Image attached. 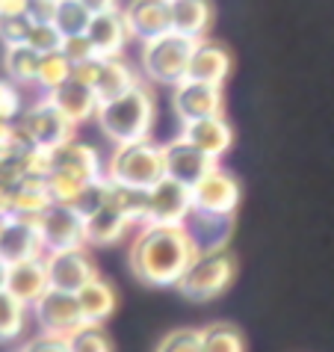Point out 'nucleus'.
Wrapping results in <instances>:
<instances>
[{
    "mask_svg": "<svg viewBox=\"0 0 334 352\" xmlns=\"http://www.w3.org/2000/svg\"><path fill=\"white\" fill-rule=\"evenodd\" d=\"M27 314H30V305H24L21 299H15L9 290L0 287V344H9V340L24 335Z\"/></svg>",
    "mask_w": 334,
    "mask_h": 352,
    "instance_id": "c85d7f7f",
    "label": "nucleus"
},
{
    "mask_svg": "<svg viewBox=\"0 0 334 352\" xmlns=\"http://www.w3.org/2000/svg\"><path fill=\"white\" fill-rule=\"evenodd\" d=\"M36 314V322L42 326V331H54V335H71L80 326H86L83 308L77 302V293H65L51 287L42 299L30 308Z\"/></svg>",
    "mask_w": 334,
    "mask_h": 352,
    "instance_id": "9d476101",
    "label": "nucleus"
},
{
    "mask_svg": "<svg viewBox=\"0 0 334 352\" xmlns=\"http://www.w3.org/2000/svg\"><path fill=\"white\" fill-rule=\"evenodd\" d=\"M54 24L60 27V33L68 36H83L92 24V12L83 6V0H60L54 15Z\"/></svg>",
    "mask_w": 334,
    "mask_h": 352,
    "instance_id": "2f4dec72",
    "label": "nucleus"
},
{
    "mask_svg": "<svg viewBox=\"0 0 334 352\" xmlns=\"http://www.w3.org/2000/svg\"><path fill=\"white\" fill-rule=\"evenodd\" d=\"M56 6H60V0H30L27 3V15H30L33 24H54Z\"/></svg>",
    "mask_w": 334,
    "mask_h": 352,
    "instance_id": "a19ab883",
    "label": "nucleus"
},
{
    "mask_svg": "<svg viewBox=\"0 0 334 352\" xmlns=\"http://www.w3.org/2000/svg\"><path fill=\"white\" fill-rule=\"evenodd\" d=\"M213 9L208 0H172V30L201 42L210 30Z\"/></svg>",
    "mask_w": 334,
    "mask_h": 352,
    "instance_id": "5701e85b",
    "label": "nucleus"
},
{
    "mask_svg": "<svg viewBox=\"0 0 334 352\" xmlns=\"http://www.w3.org/2000/svg\"><path fill=\"white\" fill-rule=\"evenodd\" d=\"M83 6L89 9L92 15H101V12H113V9H119V0H83Z\"/></svg>",
    "mask_w": 334,
    "mask_h": 352,
    "instance_id": "c03bdc74",
    "label": "nucleus"
},
{
    "mask_svg": "<svg viewBox=\"0 0 334 352\" xmlns=\"http://www.w3.org/2000/svg\"><path fill=\"white\" fill-rule=\"evenodd\" d=\"M192 190V213H208V217H234L240 204V184L225 169H216L195 184Z\"/></svg>",
    "mask_w": 334,
    "mask_h": 352,
    "instance_id": "6e6552de",
    "label": "nucleus"
},
{
    "mask_svg": "<svg viewBox=\"0 0 334 352\" xmlns=\"http://www.w3.org/2000/svg\"><path fill=\"white\" fill-rule=\"evenodd\" d=\"M38 63H42V54L33 51L30 45H9L3 51V72L9 74L12 83H21V86L36 83Z\"/></svg>",
    "mask_w": 334,
    "mask_h": 352,
    "instance_id": "cd10ccee",
    "label": "nucleus"
},
{
    "mask_svg": "<svg viewBox=\"0 0 334 352\" xmlns=\"http://www.w3.org/2000/svg\"><path fill=\"white\" fill-rule=\"evenodd\" d=\"M195 38L181 36L169 30L160 38H151V42L142 45V72L148 80L163 83V86H178L186 80V72H190V60L195 51Z\"/></svg>",
    "mask_w": 334,
    "mask_h": 352,
    "instance_id": "39448f33",
    "label": "nucleus"
},
{
    "mask_svg": "<svg viewBox=\"0 0 334 352\" xmlns=\"http://www.w3.org/2000/svg\"><path fill=\"white\" fill-rule=\"evenodd\" d=\"M21 352H68V338L54 335V331H38L21 346Z\"/></svg>",
    "mask_w": 334,
    "mask_h": 352,
    "instance_id": "ea45409f",
    "label": "nucleus"
},
{
    "mask_svg": "<svg viewBox=\"0 0 334 352\" xmlns=\"http://www.w3.org/2000/svg\"><path fill=\"white\" fill-rule=\"evenodd\" d=\"M18 124H21V131L30 136V142L36 145V148H45V151H54L56 145L74 140V128H77V124L68 119V116L47 95L42 98V101L24 107Z\"/></svg>",
    "mask_w": 334,
    "mask_h": 352,
    "instance_id": "423d86ee",
    "label": "nucleus"
},
{
    "mask_svg": "<svg viewBox=\"0 0 334 352\" xmlns=\"http://www.w3.org/2000/svg\"><path fill=\"white\" fill-rule=\"evenodd\" d=\"M3 290H9L15 299H21L24 305H36L38 299L51 290V278H47V263L42 258H30V261H18L6 267V281Z\"/></svg>",
    "mask_w": 334,
    "mask_h": 352,
    "instance_id": "dca6fc26",
    "label": "nucleus"
},
{
    "mask_svg": "<svg viewBox=\"0 0 334 352\" xmlns=\"http://www.w3.org/2000/svg\"><path fill=\"white\" fill-rule=\"evenodd\" d=\"M192 217V190L175 178H163L148 190L145 225H186Z\"/></svg>",
    "mask_w": 334,
    "mask_h": 352,
    "instance_id": "1a4fd4ad",
    "label": "nucleus"
},
{
    "mask_svg": "<svg viewBox=\"0 0 334 352\" xmlns=\"http://www.w3.org/2000/svg\"><path fill=\"white\" fill-rule=\"evenodd\" d=\"M163 160H166V178H175L186 184V187H195L204 175H210L219 166V160L208 157L192 142H186L183 136L163 145Z\"/></svg>",
    "mask_w": 334,
    "mask_h": 352,
    "instance_id": "4468645a",
    "label": "nucleus"
},
{
    "mask_svg": "<svg viewBox=\"0 0 334 352\" xmlns=\"http://www.w3.org/2000/svg\"><path fill=\"white\" fill-rule=\"evenodd\" d=\"M231 74V54L225 51L222 45L216 42H201L195 45L192 60H190V72H186V80H199V83H213L222 86Z\"/></svg>",
    "mask_w": 334,
    "mask_h": 352,
    "instance_id": "412c9836",
    "label": "nucleus"
},
{
    "mask_svg": "<svg viewBox=\"0 0 334 352\" xmlns=\"http://www.w3.org/2000/svg\"><path fill=\"white\" fill-rule=\"evenodd\" d=\"M3 222H6V217H3V213H0V231H3Z\"/></svg>",
    "mask_w": 334,
    "mask_h": 352,
    "instance_id": "49530a36",
    "label": "nucleus"
},
{
    "mask_svg": "<svg viewBox=\"0 0 334 352\" xmlns=\"http://www.w3.org/2000/svg\"><path fill=\"white\" fill-rule=\"evenodd\" d=\"M27 45H30L33 51H38V54H51V51H63L65 36L60 33V27L56 24H33Z\"/></svg>",
    "mask_w": 334,
    "mask_h": 352,
    "instance_id": "c9c22d12",
    "label": "nucleus"
},
{
    "mask_svg": "<svg viewBox=\"0 0 334 352\" xmlns=\"http://www.w3.org/2000/svg\"><path fill=\"white\" fill-rule=\"evenodd\" d=\"M181 136L213 160L225 157L234 145V131H231V124L225 122V116H208V119L186 122Z\"/></svg>",
    "mask_w": 334,
    "mask_h": 352,
    "instance_id": "6ab92c4d",
    "label": "nucleus"
},
{
    "mask_svg": "<svg viewBox=\"0 0 334 352\" xmlns=\"http://www.w3.org/2000/svg\"><path fill=\"white\" fill-rule=\"evenodd\" d=\"M201 349L204 352H245V340L237 326L231 322H210L201 329Z\"/></svg>",
    "mask_w": 334,
    "mask_h": 352,
    "instance_id": "7c9ffc66",
    "label": "nucleus"
},
{
    "mask_svg": "<svg viewBox=\"0 0 334 352\" xmlns=\"http://www.w3.org/2000/svg\"><path fill=\"white\" fill-rule=\"evenodd\" d=\"M86 36L92 38L95 51L101 60H113V56H122L127 38H131V30H127V21L119 9L113 12H101V15H92V24Z\"/></svg>",
    "mask_w": 334,
    "mask_h": 352,
    "instance_id": "aec40b11",
    "label": "nucleus"
},
{
    "mask_svg": "<svg viewBox=\"0 0 334 352\" xmlns=\"http://www.w3.org/2000/svg\"><path fill=\"white\" fill-rule=\"evenodd\" d=\"M92 181H83V178H74V175H65V172H51L47 175V187H51V195L56 204H71L80 199V192L89 187Z\"/></svg>",
    "mask_w": 334,
    "mask_h": 352,
    "instance_id": "72a5a7b5",
    "label": "nucleus"
},
{
    "mask_svg": "<svg viewBox=\"0 0 334 352\" xmlns=\"http://www.w3.org/2000/svg\"><path fill=\"white\" fill-rule=\"evenodd\" d=\"M47 98H51V101L60 107V110H63L74 124H83V122L95 119L98 107H101V101H98V95H95L92 86L74 80V77H71L68 83H63L60 89H54Z\"/></svg>",
    "mask_w": 334,
    "mask_h": 352,
    "instance_id": "4be33fe9",
    "label": "nucleus"
},
{
    "mask_svg": "<svg viewBox=\"0 0 334 352\" xmlns=\"http://www.w3.org/2000/svg\"><path fill=\"white\" fill-rule=\"evenodd\" d=\"M234 276H237V258L228 252V246L195 252L190 270L178 281V290L192 302H210L231 287Z\"/></svg>",
    "mask_w": 334,
    "mask_h": 352,
    "instance_id": "20e7f679",
    "label": "nucleus"
},
{
    "mask_svg": "<svg viewBox=\"0 0 334 352\" xmlns=\"http://www.w3.org/2000/svg\"><path fill=\"white\" fill-rule=\"evenodd\" d=\"M195 258L186 225H140L131 243L133 276L151 287H178Z\"/></svg>",
    "mask_w": 334,
    "mask_h": 352,
    "instance_id": "f257e3e1",
    "label": "nucleus"
},
{
    "mask_svg": "<svg viewBox=\"0 0 334 352\" xmlns=\"http://www.w3.org/2000/svg\"><path fill=\"white\" fill-rule=\"evenodd\" d=\"M54 204L51 187L47 178H24L15 187V199H12V217H42V213Z\"/></svg>",
    "mask_w": 334,
    "mask_h": 352,
    "instance_id": "a878e982",
    "label": "nucleus"
},
{
    "mask_svg": "<svg viewBox=\"0 0 334 352\" xmlns=\"http://www.w3.org/2000/svg\"><path fill=\"white\" fill-rule=\"evenodd\" d=\"M71 74H74V65H71V60H68V56H65L63 51L42 54L36 86H38V89H42L45 95H51L54 89H60L63 83L71 80Z\"/></svg>",
    "mask_w": 334,
    "mask_h": 352,
    "instance_id": "c756f323",
    "label": "nucleus"
},
{
    "mask_svg": "<svg viewBox=\"0 0 334 352\" xmlns=\"http://www.w3.org/2000/svg\"><path fill=\"white\" fill-rule=\"evenodd\" d=\"M231 222H234V217H208V213H192L190 222H186V231H190V237L195 243V252L228 246Z\"/></svg>",
    "mask_w": 334,
    "mask_h": 352,
    "instance_id": "b1692460",
    "label": "nucleus"
},
{
    "mask_svg": "<svg viewBox=\"0 0 334 352\" xmlns=\"http://www.w3.org/2000/svg\"><path fill=\"white\" fill-rule=\"evenodd\" d=\"M140 83H142L140 74H136L122 56H113V60H104L101 77H98V83H95V95H98V101L104 104V101H113V98L131 92L133 86H140Z\"/></svg>",
    "mask_w": 334,
    "mask_h": 352,
    "instance_id": "393cba45",
    "label": "nucleus"
},
{
    "mask_svg": "<svg viewBox=\"0 0 334 352\" xmlns=\"http://www.w3.org/2000/svg\"><path fill=\"white\" fill-rule=\"evenodd\" d=\"M38 234L47 252H65L86 246V217H80L68 204H51L42 217H38Z\"/></svg>",
    "mask_w": 334,
    "mask_h": 352,
    "instance_id": "0eeeda50",
    "label": "nucleus"
},
{
    "mask_svg": "<svg viewBox=\"0 0 334 352\" xmlns=\"http://www.w3.org/2000/svg\"><path fill=\"white\" fill-rule=\"evenodd\" d=\"M63 54L71 60V65H80V63H89L98 56L95 51V45H92V38L89 36H68L65 38V45H63Z\"/></svg>",
    "mask_w": 334,
    "mask_h": 352,
    "instance_id": "58836bf2",
    "label": "nucleus"
},
{
    "mask_svg": "<svg viewBox=\"0 0 334 352\" xmlns=\"http://www.w3.org/2000/svg\"><path fill=\"white\" fill-rule=\"evenodd\" d=\"M222 107H225L222 86L199 83V80H183L175 86L172 110L181 119V124L195 122V119H208V116H222Z\"/></svg>",
    "mask_w": 334,
    "mask_h": 352,
    "instance_id": "f8f14e48",
    "label": "nucleus"
},
{
    "mask_svg": "<svg viewBox=\"0 0 334 352\" xmlns=\"http://www.w3.org/2000/svg\"><path fill=\"white\" fill-rule=\"evenodd\" d=\"M68 352H113V340L101 322H86L68 335Z\"/></svg>",
    "mask_w": 334,
    "mask_h": 352,
    "instance_id": "473e14b6",
    "label": "nucleus"
},
{
    "mask_svg": "<svg viewBox=\"0 0 334 352\" xmlns=\"http://www.w3.org/2000/svg\"><path fill=\"white\" fill-rule=\"evenodd\" d=\"M24 113V98L12 80H0V119L18 122Z\"/></svg>",
    "mask_w": 334,
    "mask_h": 352,
    "instance_id": "4c0bfd02",
    "label": "nucleus"
},
{
    "mask_svg": "<svg viewBox=\"0 0 334 352\" xmlns=\"http://www.w3.org/2000/svg\"><path fill=\"white\" fill-rule=\"evenodd\" d=\"M122 15L131 36L142 45L172 30V0H131Z\"/></svg>",
    "mask_w": 334,
    "mask_h": 352,
    "instance_id": "2eb2a0df",
    "label": "nucleus"
},
{
    "mask_svg": "<svg viewBox=\"0 0 334 352\" xmlns=\"http://www.w3.org/2000/svg\"><path fill=\"white\" fill-rule=\"evenodd\" d=\"M157 119V104L148 86H133L131 92H124L113 101H104L95 113V122L101 133L110 142H136L148 140L151 128Z\"/></svg>",
    "mask_w": 334,
    "mask_h": 352,
    "instance_id": "f03ea898",
    "label": "nucleus"
},
{
    "mask_svg": "<svg viewBox=\"0 0 334 352\" xmlns=\"http://www.w3.org/2000/svg\"><path fill=\"white\" fill-rule=\"evenodd\" d=\"M51 172H65V175H74V178H83V181H101L107 166L101 163V154H98L92 145L68 140L51 151Z\"/></svg>",
    "mask_w": 334,
    "mask_h": 352,
    "instance_id": "f3484780",
    "label": "nucleus"
},
{
    "mask_svg": "<svg viewBox=\"0 0 334 352\" xmlns=\"http://www.w3.org/2000/svg\"><path fill=\"white\" fill-rule=\"evenodd\" d=\"M45 255V243L38 234V217H6L0 231V258L9 263L30 261Z\"/></svg>",
    "mask_w": 334,
    "mask_h": 352,
    "instance_id": "ddd939ff",
    "label": "nucleus"
},
{
    "mask_svg": "<svg viewBox=\"0 0 334 352\" xmlns=\"http://www.w3.org/2000/svg\"><path fill=\"white\" fill-rule=\"evenodd\" d=\"M30 30H33L30 15H6V18H0V42H3L6 47L9 45H27Z\"/></svg>",
    "mask_w": 334,
    "mask_h": 352,
    "instance_id": "e433bc0d",
    "label": "nucleus"
},
{
    "mask_svg": "<svg viewBox=\"0 0 334 352\" xmlns=\"http://www.w3.org/2000/svg\"><path fill=\"white\" fill-rule=\"evenodd\" d=\"M45 263H47L51 287L65 290V293H80L92 278H98L95 263L89 258V252H86V246L65 249V252H47Z\"/></svg>",
    "mask_w": 334,
    "mask_h": 352,
    "instance_id": "9b49d317",
    "label": "nucleus"
},
{
    "mask_svg": "<svg viewBox=\"0 0 334 352\" xmlns=\"http://www.w3.org/2000/svg\"><path fill=\"white\" fill-rule=\"evenodd\" d=\"M154 352H204L201 349V329H175L157 344Z\"/></svg>",
    "mask_w": 334,
    "mask_h": 352,
    "instance_id": "f704fd0d",
    "label": "nucleus"
},
{
    "mask_svg": "<svg viewBox=\"0 0 334 352\" xmlns=\"http://www.w3.org/2000/svg\"><path fill=\"white\" fill-rule=\"evenodd\" d=\"M101 68H104V60L101 56H95V60H89V63H80V65H74V80H80V83H86V86H92L95 89V83H98V77H101Z\"/></svg>",
    "mask_w": 334,
    "mask_h": 352,
    "instance_id": "79ce46f5",
    "label": "nucleus"
},
{
    "mask_svg": "<svg viewBox=\"0 0 334 352\" xmlns=\"http://www.w3.org/2000/svg\"><path fill=\"white\" fill-rule=\"evenodd\" d=\"M27 3H30V0H0V18H6V15H27Z\"/></svg>",
    "mask_w": 334,
    "mask_h": 352,
    "instance_id": "37998d69",
    "label": "nucleus"
},
{
    "mask_svg": "<svg viewBox=\"0 0 334 352\" xmlns=\"http://www.w3.org/2000/svg\"><path fill=\"white\" fill-rule=\"evenodd\" d=\"M77 302L83 308L86 322H104L110 320V314L115 311V290L113 285H107L104 278H92L80 293H77Z\"/></svg>",
    "mask_w": 334,
    "mask_h": 352,
    "instance_id": "bb28decb",
    "label": "nucleus"
},
{
    "mask_svg": "<svg viewBox=\"0 0 334 352\" xmlns=\"http://www.w3.org/2000/svg\"><path fill=\"white\" fill-rule=\"evenodd\" d=\"M3 281H6V263L0 258V287H3Z\"/></svg>",
    "mask_w": 334,
    "mask_h": 352,
    "instance_id": "a18cd8bd",
    "label": "nucleus"
},
{
    "mask_svg": "<svg viewBox=\"0 0 334 352\" xmlns=\"http://www.w3.org/2000/svg\"><path fill=\"white\" fill-rule=\"evenodd\" d=\"M107 181L119 184V187L133 190H151L154 184L166 178V160H163V145H157L151 136L136 142H119L107 160Z\"/></svg>",
    "mask_w": 334,
    "mask_h": 352,
    "instance_id": "7ed1b4c3",
    "label": "nucleus"
},
{
    "mask_svg": "<svg viewBox=\"0 0 334 352\" xmlns=\"http://www.w3.org/2000/svg\"><path fill=\"white\" fill-rule=\"evenodd\" d=\"M136 225V219L127 213L113 195H107L104 208H98L92 217H86V246H110L122 240Z\"/></svg>",
    "mask_w": 334,
    "mask_h": 352,
    "instance_id": "a211bd4d",
    "label": "nucleus"
}]
</instances>
